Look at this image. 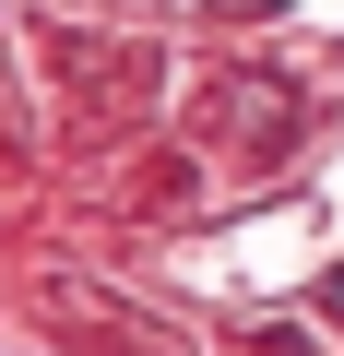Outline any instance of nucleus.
<instances>
[{
    "label": "nucleus",
    "mask_w": 344,
    "mask_h": 356,
    "mask_svg": "<svg viewBox=\"0 0 344 356\" xmlns=\"http://www.w3.org/2000/svg\"><path fill=\"white\" fill-rule=\"evenodd\" d=\"M320 321H344V273H332V285H320Z\"/></svg>",
    "instance_id": "nucleus-1"
}]
</instances>
